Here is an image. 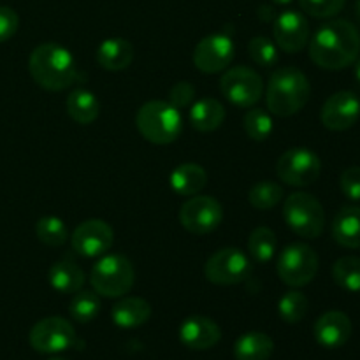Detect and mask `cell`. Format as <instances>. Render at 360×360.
Returning a JSON list of instances; mask_svg holds the SVG:
<instances>
[{"mask_svg": "<svg viewBox=\"0 0 360 360\" xmlns=\"http://www.w3.org/2000/svg\"><path fill=\"white\" fill-rule=\"evenodd\" d=\"M204 274L214 285H238L252 274V264L239 248H221L207 259Z\"/></svg>", "mask_w": 360, "mask_h": 360, "instance_id": "9", "label": "cell"}, {"mask_svg": "<svg viewBox=\"0 0 360 360\" xmlns=\"http://www.w3.org/2000/svg\"><path fill=\"white\" fill-rule=\"evenodd\" d=\"M352 322L345 313L327 311L316 320L315 340L326 348H340L350 340Z\"/></svg>", "mask_w": 360, "mask_h": 360, "instance_id": "18", "label": "cell"}, {"mask_svg": "<svg viewBox=\"0 0 360 360\" xmlns=\"http://www.w3.org/2000/svg\"><path fill=\"white\" fill-rule=\"evenodd\" d=\"M278 311L287 323L301 322L308 313V297L297 290L287 292L278 302Z\"/></svg>", "mask_w": 360, "mask_h": 360, "instance_id": "32", "label": "cell"}, {"mask_svg": "<svg viewBox=\"0 0 360 360\" xmlns=\"http://www.w3.org/2000/svg\"><path fill=\"white\" fill-rule=\"evenodd\" d=\"M341 192L352 200H360V167L352 165L341 174L340 179Z\"/></svg>", "mask_w": 360, "mask_h": 360, "instance_id": "37", "label": "cell"}, {"mask_svg": "<svg viewBox=\"0 0 360 360\" xmlns=\"http://www.w3.org/2000/svg\"><path fill=\"white\" fill-rule=\"evenodd\" d=\"M67 112L70 118L81 125L95 122L98 116V101L91 91L88 90H74L67 97Z\"/></svg>", "mask_w": 360, "mask_h": 360, "instance_id": "26", "label": "cell"}, {"mask_svg": "<svg viewBox=\"0 0 360 360\" xmlns=\"http://www.w3.org/2000/svg\"><path fill=\"white\" fill-rule=\"evenodd\" d=\"M283 199V188L273 181H259L252 186L248 200L255 210H273Z\"/></svg>", "mask_w": 360, "mask_h": 360, "instance_id": "30", "label": "cell"}, {"mask_svg": "<svg viewBox=\"0 0 360 360\" xmlns=\"http://www.w3.org/2000/svg\"><path fill=\"white\" fill-rule=\"evenodd\" d=\"M20 27V16L16 11L7 6H0V42H6L13 37Z\"/></svg>", "mask_w": 360, "mask_h": 360, "instance_id": "38", "label": "cell"}, {"mask_svg": "<svg viewBox=\"0 0 360 360\" xmlns=\"http://www.w3.org/2000/svg\"><path fill=\"white\" fill-rule=\"evenodd\" d=\"M224 220L220 202L210 195H193L179 210V221L188 232L197 236L210 234Z\"/></svg>", "mask_w": 360, "mask_h": 360, "instance_id": "12", "label": "cell"}, {"mask_svg": "<svg viewBox=\"0 0 360 360\" xmlns=\"http://www.w3.org/2000/svg\"><path fill=\"white\" fill-rule=\"evenodd\" d=\"M248 53L250 58L255 63H259L260 67H273L278 62L276 42H273L267 37H262V35H257V37L250 41Z\"/></svg>", "mask_w": 360, "mask_h": 360, "instance_id": "34", "label": "cell"}, {"mask_svg": "<svg viewBox=\"0 0 360 360\" xmlns=\"http://www.w3.org/2000/svg\"><path fill=\"white\" fill-rule=\"evenodd\" d=\"M360 34L347 20H334L322 25L309 42V56L319 67L341 70L359 58Z\"/></svg>", "mask_w": 360, "mask_h": 360, "instance_id": "1", "label": "cell"}, {"mask_svg": "<svg viewBox=\"0 0 360 360\" xmlns=\"http://www.w3.org/2000/svg\"><path fill=\"white\" fill-rule=\"evenodd\" d=\"M48 360H67V359H63V357H51V359H48Z\"/></svg>", "mask_w": 360, "mask_h": 360, "instance_id": "42", "label": "cell"}, {"mask_svg": "<svg viewBox=\"0 0 360 360\" xmlns=\"http://www.w3.org/2000/svg\"><path fill=\"white\" fill-rule=\"evenodd\" d=\"M136 273L127 257L108 255L98 260L90 273V283L102 297H122L134 287Z\"/></svg>", "mask_w": 360, "mask_h": 360, "instance_id": "6", "label": "cell"}, {"mask_svg": "<svg viewBox=\"0 0 360 360\" xmlns=\"http://www.w3.org/2000/svg\"><path fill=\"white\" fill-rule=\"evenodd\" d=\"M274 42L287 53H297L308 44L309 23L299 11H285L274 20Z\"/></svg>", "mask_w": 360, "mask_h": 360, "instance_id": "16", "label": "cell"}, {"mask_svg": "<svg viewBox=\"0 0 360 360\" xmlns=\"http://www.w3.org/2000/svg\"><path fill=\"white\" fill-rule=\"evenodd\" d=\"M28 340L32 348L39 354H60L77 343L76 330L62 316H48L35 323Z\"/></svg>", "mask_w": 360, "mask_h": 360, "instance_id": "11", "label": "cell"}, {"mask_svg": "<svg viewBox=\"0 0 360 360\" xmlns=\"http://www.w3.org/2000/svg\"><path fill=\"white\" fill-rule=\"evenodd\" d=\"M333 278L341 288L348 292H360V259L343 257L333 266Z\"/></svg>", "mask_w": 360, "mask_h": 360, "instance_id": "28", "label": "cell"}, {"mask_svg": "<svg viewBox=\"0 0 360 360\" xmlns=\"http://www.w3.org/2000/svg\"><path fill=\"white\" fill-rule=\"evenodd\" d=\"M35 234L46 246H62L69 238V229L60 218L44 217L35 225Z\"/></svg>", "mask_w": 360, "mask_h": 360, "instance_id": "31", "label": "cell"}, {"mask_svg": "<svg viewBox=\"0 0 360 360\" xmlns=\"http://www.w3.org/2000/svg\"><path fill=\"white\" fill-rule=\"evenodd\" d=\"M274 343L264 333H246L234 343L236 360H269Z\"/></svg>", "mask_w": 360, "mask_h": 360, "instance_id": "24", "label": "cell"}, {"mask_svg": "<svg viewBox=\"0 0 360 360\" xmlns=\"http://www.w3.org/2000/svg\"><path fill=\"white\" fill-rule=\"evenodd\" d=\"M355 13H357V18L360 20V0L357 2V7H355Z\"/></svg>", "mask_w": 360, "mask_h": 360, "instance_id": "41", "label": "cell"}, {"mask_svg": "<svg viewBox=\"0 0 360 360\" xmlns=\"http://www.w3.org/2000/svg\"><path fill=\"white\" fill-rule=\"evenodd\" d=\"M274 4H278V6H287V4H290L292 0H273Z\"/></svg>", "mask_w": 360, "mask_h": 360, "instance_id": "40", "label": "cell"}, {"mask_svg": "<svg viewBox=\"0 0 360 360\" xmlns=\"http://www.w3.org/2000/svg\"><path fill=\"white\" fill-rule=\"evenodd\" d=\"M193 97H195V86L188 81H179L169 91V104L174 105L176 109H181L190 105Z\"/></svg>", "mask_w": 360, "mask_h": 360, "instance_id": "36", "label": "cell"}, {"mask_svg": "<svg viewBox=\"0 0 360 360\" xmlns=\"http://www.w3.org/2000/svg\"><path fill=\"white\" fill-rule=\"evenodd\" d=\"M347 0H299L302 11L313 18H333L345 7Z\"/></svg>", "mask_w": 360, "mask_h": 360, "instance_id": "35", "label": "cell"}, {"mask_svg": "<svg viewBox=\"0 0 360 360\" xmlns=\"http://www.w3.org/2000/svg\"><path fill=\"white\" fill-rule=\"evenodd\" d=\"M360 118V98L354 91H338L323 104L320 120L323 127L334 132L352 129Z\"/></svg>", "mask_w": 360, "mask_h": 360, "instance_id": "14", "label": "cell"}, {"mask_svg": "<svg viewBox=\"0 0 360 360\" xmlns=\"http://www.w3.org/2000/svg\"><path fill=\"white\" fill-rule=\"evenodd\" d=\"M206 183L207 174L199 164H181L171 174V186L178 195H195Z\"/></svg>", "mask_w": 360, "mask_h": 360, "instance_id": "25", "label": "cell"}, {"mask_svg": "<svg viewBox=\"0 0 360 360\" xmlns=\"http://www.w3.org/2000/svg\"><path fill=\"white\" fill-rule=\"evenodd\" d=\"M311 84L297 67H283L271 76L267 84V109L280 118L295 115L309 101Z\"/></svg>", "mask_w": 360, "mask_h": 360, "instance_id": "3", "label": "cell"}, {"mask_svg": "<svg viewBox=\"0 0 360 360\" xmlns=\"http://www.w3.org/2000/svg\"><path fill=\"white\" fill-rule=\"evenodd\" d=\"M72 248L79 255L88 257H101L109 252L112 246V229L102 220H86L77 225L72 234Z\"/></svg>", "mask_w": 360, "mask_h": 360, "instance_id": "15", "label": "cell"}, {"mask_svg": "<svg viewBox=\"0 0 360 360\" xmlns=\"http://www.w3.org/2000/svg\"><path fill=\"white\" fill-rule=\"evenodd\" d=\"M134 60V48L127 39L112 37L97 49V62L105 70H125Z\"/></svg>", "mask_w": 360, "mask_h": 360, "instance_id": "21", "label": "cell"}, {"mask_svg": "<svg viewBox=\"0 0 360 360\" xmlns=\"http://www.w3.org/2000/svg\"><path fill=\"white\" fill-rule=\"evenodd\" d=\"M49 285L60 294H76L84 285V273L69 260H60L49 267Z\"/></svg>", "mask_w": 360, "mask_h": 360, "instance_id": "22", "label": "cell"}, {"mask_svg": "<svg viewBox=\"0 0 360 360\" xmlns=\"http://www.w3.org/2000/svg\"><path fill=\"white\" fill-rule=\"evenodd\" d=\"M333 238L345 248H360V206H345L333 221Z\"/></svg>", "mask_w": 360, "mask_h": 360, "instance_id": "19", "label": "cell"}, {"mask_svg": "<svg viewBox=\"0 0 360 360\" xmlns=\"http://www.w3.org/2000/svg\"><path fill=\"white\" fill-rule=\"evenodd\" d=\"M136 125L141 136L153 144H171L183 130L181 112L164 101L146 102L137 111Z\"/></svg>", "mask_w": 360, "mask_h": 360, "instance_id": "4", "label": "cell"}, {"mask_svg": "<svg viewBox=\"0 0 360 360\" xmlns=\"http://www.w3.org/2000/svg\"><path fill=\"white\" fill-rule=\"evenodd\" d=\"M322 162L315 151L308 148H292L276 162V174L283 183L292 186H309L319 179Z\"/></svg>", "mask_w": 360, "mask_h": 360, "instance_id": "8", "label": "cell"}, {"mask_svg": "<svg viewBox=\"0 0 360 360\" xmlns=\"http://www.w3.org/2000/svg\"><path fill=\"white\" fill-rule=\"evenodd\" d=\"M236 46L225 34H213L200 39L193 49V63L200 72L217 74L231 65Z\"/></svg>", "mask_w": 360, "mask_h": 360, "instance_id": "13", "label": "cell"}, {"mask_svg": "<svg viewBox=\"0 0 360 360\" xmlns=\"http://www.w3.org/2000/svg\"><path fill=\"white\" fill-rule=\"evenodd\" d=\"M245 130L250 139L253 141H266L273 132V120L269 112L264 109H250L245 115Z\"/></svg>", "mask_w": 360, "mask_h": 360, "instance_id": "33", "label": "cell"}, {"mask_svg": "<svg viewBox=\"0 0 360 360\" xmlns=\"http://www.w3.org/2000/svg\"><path fill=\"white\" fill-rule=\"evenodd\" d=\"M28 69L35 83L49 91L65 90L77 77L72 53L53 42L37 46L32 51Z\"/></svg>", "mask_w": 360, "mask_h": 360, "instance_id": "2", "label": "cell"}, {"mask_svg": "<svg viewBox=\"0 0 360 360\" xmlns=\"http://www.w3.org/2000/svg\"><path fill=\"white\" fill-rule=\"evenodd\" d=\"M225 108L217 98H200L190 109V122L199 132H213L224 123Z\"/></svg>", "mask_w": 360, "mask_h": 360, "instance_id": "23", "label": "cell"}, {"mask_svg": "<svg viewBox=\"0 0 360 360\" xmlns=\"http://www.w3.org/2000/svg\"><path fill=\"white\" fill-rule=\"evenodd\" d=\"M69 311L76 322L88 323L97 319L98 311H101V299L94 292L79 290L74 295Z\"/></svg>", "mask_w": 360, "mask_h": 360, "instance_id": "29", "label": "cell"}, {"mask_svg": "<svg viewBox=\"0 0 360 360\" xmlns=\"http://www.w3.org/2000/svg\"><path fill=\"white\" fill-rule=\"evenodd\" d=\"M283 217L288 227L306 239H316L326 227L322 204L311 193L295 192L288 195L283 206Z\"/></svg>", "mask_w": 360, "mask_h": 360, "instance_id": "5", "label": "cell"}, {"mask_svg": "<svg viewBox=\"0 0 360 360\" xmlns=\"http://www.w3.org/2000/svg\"><path fill=\"white\" fill-rule=\"evenodd\" d=\"M111 316L112 322L122 329H134L150 320L151 306L141 297H125L112 306Z\"/></svg>", "mask_w": 360, "mask_h": 360, "instance_id": "20", "label": "cell"}, {"mask_svg": "<svg viewBox=\"0 0 360 360\" xmlns=\"http://www.w3.org/2000/svg\"><path fill=\"white\" fill-rule=\"evenodd\" d=\"M221 330L207 316H188L179 327V340L190 350H210L220 341Z\"/></svg>", "mask_w": 360, "mask_h": 360, "instance_id": "17", "label": "cell"}, {"mask_svg": "<svg viewBox=\"0 0 360 360\" xmlns=\"http://www.w3.org/2000/svg\"><path fill=\"white\" fill-rule=\"evenodd\" d=\"M248 252L259 264H267L276 255V236L269 227H257L248 238Z\"/></svg>", "mask_w": 360, "mask_h": 360, "instance_id": "27", "label": "cell"}, {"mask_svg": "<svg viewBox=\"0 0 360 360\" xmlns=\"http://www.w3.org/2000/svg\"><path fill=\"white\" fill-rule=\"evenodd\" d=\"M220 90L229 102L239 108H250L262 98V77L253 69L238 65L229 69L220 79Z\"/></svg>", "mask_w": 360, "mask_h": 360, "instance_id": "10", "label": "cell"}, {"mask_svg": "<svg viewBox=\"0 0 360 360\" xmlns=\"http://www.w3.org/2000/svg\"><path fill=\"white\" fill-rule=\"evenodd\" d=\"M355 77H357V81L360 83V58L357 60V63H355Z\"/></svg>", "mask_w": 360, "mask_h": 360, "instance_id": "39", "label": "cell"}, {"mask_svg": "<svg viewBox=\"0 0 360 360\" xmlns=\"http://www.w3.org/2000/svg\"><path fill=\"white\" fill-rule=\"evenodd\" d=\"M276 271L281 281L288 287H304L316 276L319 255L304 243H292L278 255Z\"/></svg>", "mask_w": 360, "mask_h": 360, "instance_id": "7", "label": "cell"}]
</instances>
